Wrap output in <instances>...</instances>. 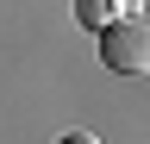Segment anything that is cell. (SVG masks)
I'll return each mask as SVG.
<instances>
[{"label":"cell","instance_id":"1","mask_svg":"<svg viewBox=\"0 0 150 144\" xmlns=\"http://www.w3.org/2000/svg\"><path fill=\"white\" fill-rule=\"evenodd\" d=\"M100 63L119 69V75H138V69L150 63V31H144V19L106 25V31H100Z\"/></svg>","mask_w":150,"mask_h":144},{"label":"cell","instance_id":"3","mask_svg":"<svg viewBox=\"0 0 150 144\" xmlns=\"http://www.w3.org/2000/svg\"><path fill=\"white\" fill-rule=\"evenodd\" d=\"M56 144H100V138H94V132H63Z\"/></svg>","mask_w":150,"mask_h":144},{"label":"cell","instance_id":"2","mask_svg":"<svg viewBox=\"0 0 150 144\" xmlns=\"http://www.w3.org/2000/svg\"><path fill=\"white\" fill-rule=\"evenodd\" d=\"M75 19L88 31H106L119 19H138V0H75Z\"/></svg>","mask_w":150,"mask_h":144}]
</instances>
